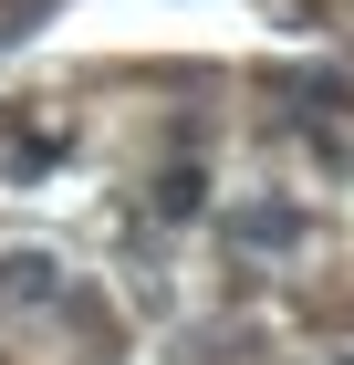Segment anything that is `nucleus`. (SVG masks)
I'll return each mask as SVG.
<instances>
[{
	"instance_id": "1",
	"label": "nucleus",
	"mask_w": 354,
	"mask_h": 365,
	"mask_svg": "<svg viewBox=\"0 0 354 365\" xmlns=\"http://www.w3.org/2000/svg\"><path fill=\"white\" fill-rule=\"evenodd\" d=\"M0 303H11V313L53 303V261H42V251H0Z\"/></svg>"
},
{
	"instance_id": "3",
	"label": "nucleus",
	"mask_w": 354,
	"mask_h": 365,
	"mask_svg": "<svg viewBox=\"0 0 354 365\" xmlns=\"http://www.w3.org/2000/svg\"><path fill=\"white\" fill-rule=\"evenodd\" d=\"M157 209H167V220H198V209H209V178H198V168H167L157 178Z\"/></svg>"
},
{
	"instance_id": "2",
	"label": "nucleus",
	"mask_w": 354,
	"mask_h": 365,
	"mask_svg": "<svg viewBox=\"0 0 354 365\" xmlns=\"http://www.w3.org/2000/svg\"><path fill=\"white\" fill-rule=\"evenodd\" d=\"M240 240H250V251H292V240H302V209H281V198H271V209H240Z\"/></svg>"
}]
</instances>
